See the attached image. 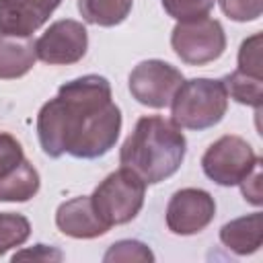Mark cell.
<instances>
[{"instance_id": "1", "label": "cell", "mask_w": 263, "mask_h": 263, "mask_svg": "<svg viewBox=\"0 0 263 263\" xmlns=\"http://www.w3.org/2000/svg\"><path fill=\"white\" fill-rule=\"evenodd\" d=\"M121 132V111L111 101L105 76L86 74L58 88L37 113V138L51 158L70 154L92 160L105 156Z\"/></svg>"}, {"instance_id": "2", "label": "cell", "mask_w": 263, "mask_h": 263, "mask_svg": "<svg viewBox=\"0 0 263 263\" xmlns=\"http://www.w3.org/2000/svg\"><path fill=\"white\" fill-rule=\"evenodd\" d=\"M187 140L173 119L144 115L119 150L121 166L134 171L146 185L173 177L183 164Z\"/></svg>"}, {"instance_id": "3", "label": "cell", "mask_w": 263, "mask_h": 263, "mask_svg": "<svg viewBox=\"0 0 263 263\" xmlns=\"http://www.w3.org/2000/svg\"><path fill=\"white\" fill-rule=\"evenodd\" d=\"M228 111V92L222 80L191 78L183 80L171 101V115L179 127L208 129L222 121Z\"/></svg>"}, {"instance_id": "4", "label": "cell", "mask_w": 263, "mask_h": 263, "mask_svg": "<svg viewBox=\"0 0 263 263\" xmlns=\"http://www.w3.org/2000/svg\"><path fill=\"white\" fill-rule=\"evenodd\" d=\"M146 197V183L129 168L121 166L107 175L92 191L90 201L97 216L111 228L132 222Z\"/></svg>"}, {"instance_id": "5", "label": "cell", "mask_w": 263, "mask_h": 263, "mask_svg": "<svg viewBox=\"0 0 263 263\" xmlns=\"http://www.w3.org/2000/svg\"><path fill=\"white\" fill-rule=\"evenodd\" d=\"M171 45L181 62L189 66H203L224 53L226 33L220 21L201 16L195 21L177 23L171 33Z\"/></svg>"}, {"instance_id": "6", "label": "cell", "mask_w": 263, "mask_h": 263, "mask_svg": "<svg viewBox=\"0 0 263 263\" xmlns=\"http://www.w3.org/2000/svg\"><path fill=\"white\" fill-rule=\"evenodd\" d=\"M253 146L240 136L218 138L201 156V168L210 181L222 187L238 185L259 162Z\"/></svg>"}, {"instance_id": "7", "label": "cell", "mask_w": 263, "mask_h": 263, "mask_svg": "<svg viewBox=\"0 0 263 263\" xmlns=\"http://www.w3.org/2000/svg\"><path fill=\"white\" fill-rule=\"evenodd\" d=\"M183 80L181 70L173 64L162 60H144L129 74V92L140 105L162 109L171 105Z\"/></svg>"}, {"instance_id": "8", "label": "cell", "mask_w": 263, "mask_h": 263, "mask_svg": "<svg viewBox=\"0 0 263 263\" xmlns=\"http://www.w3.org/2000/svg\"><path fill=\"white\" fill-rule=\"evenodd\" d=\"M88 49L86 27L74 18L51 23L35 41V53L41 62L51 66H70L84 58Z\"/></svg>"}, {"instance_id": "9", "label": "cell", "mask_w": 263, "mask_h": 263, "mask_svg": "<svg viewBox=\"0 0 263 263\" xmlns=\"http://www.w3.org/2000/svg\"><path fill=\"white\" fill-rule=\"evenodd\" d=\"M216 216L214 197L199 187H185L173 193L166 205V226L173 234L191 236L210 226Z\"/></svg>"}, {"instance_id": "10", "label": "cell", "mask_w": 263, "mask_h": 263, "mask_svg": "<svg viewBox=\"0 0 263 263\" xmlns=\"http://www.w3.org/2000/svg\"><path fill=\"white\" fill-rule=\"evenodd\" d=\"M62 0H0V33L12 37H31Z\"/></svg>"}, {"instance_id": "11", "label": "cell", "mask_w": 263, "mask_h": 263, "mask_svg": "<svg viewBox=\"0 0 263 263\" xmlns=\"http://www.w3.org/2000/svg\"><path fill=\"white\" fill-rule=\"evenodd\" d=\"M55 226L72 238H97L109 232V226L97 216L90 195L72 197L55 210Z\"/></svg>"}, {"instance_id": "12", "label": "cell", "mask_w": 263, "mask_h": 263, "mask_svg": "<svg viewBox=\"0 0 263 263\" xmlns=\"http://www.w3.org/2000/svg\"><path fill=\"white\" fill-rule=\"evenodd\" d=\"M220 240L236 255H253L263 242V216L253 212L249 216L234 218L220 228Z\"/></svg>"}, {"instance_id": "13", "label": "cell", "mask_w": 263, "mask_h": 263, "mask_svg": "<svg viewBox=\"0 0 263 263\" xmlns=\"http://www.w3.org/2000/svg\"><path fill=\"white\" fill-rule=\"evenodd\" d=\"M35 41L31 37H12L0 33V78L12 80L25 76L35 66Z\"/></svg>"}, {"instance_id": "14", "label": "cell", "mask_w": 263, "mask_h": 263, "mask_svg": "<svg viewBox=\"0 0 263 263\" xmlns=\"http://www.w3.org/2000/svg\"><path fill=\"white\" fill-rule=\"evenodd\" d=\"M39 187V173L25 158L12 173L0 179V201H29L37 195Z\"/></svg>"}, {"instance_id": "15", "label": "cell", "mask_w": 263, "mask_h": 263, "mask_svg": "<svg viewBox=\"0 0 263 263\" xmlns=\"http://www.w3.org/2000/svg\"><path fill=\"white\" fill-rule=\"evenodd\" d=\"M134 0H78L82 18L97 27H115L127 18Z\"/></svg>"}, {"instance_id": "16", "label": "cell", "mask_w": 263, "mask_h": 263, "mask_svg": "<svg viewBox=\"0 0 263 263\" xmlns=\"http://www.w3.org/2000/svg\"><path fill=\"white\" fill-rule=\"evenodd\" d=\"M222 82H224L230 99H234L240 105L255 107L257 111L261 109V105H263V78L234 70L228 76H224Z\"/></svg>"}, {"instance_id": "17", "label": "cell", "mask_w": 263, "mask_h": 263, "mask_svg": "<svg viewBox=\"0 0 263 263\" xmlns=\"http://www.w3.org/2000/svg\"><path fill=\"white\" fill-rule=\"evenodd\" d=\"M31 234V222L23 214L0 212V255L27 242Z\"/></svg>"}, {"instance_id": "18", "label": "cell", "mask_w": 263, "mask_h": 263, "mask_svg": "<svg viewBox=\"0 0 263 263\" xmlns=\"http://www.w3.org/2000/svg\"><path fill=\"white\" fill-rule=\"evenodd\" d=\"M160 2L164 12L179 23L208 16L216 4V0H160Z\"/></svg>"}, {"instance_id": "19", "label": "cell", "mask_w": 263, "mask_h": 263, "mask_svg": "<svg viewBox=\"0 0 263 263\" xmlns=\"http://www.w3.org/2000/svg\"><path fill=\"white\" fill-rule=\"evenodd\" d=\"M105 263H113V261H154V253L150 251L148 245L140 242V240H132V238H123L117 240L109 247V251L103 255Z\"/></svg>"}, {"instance_id": "20", "label": "cell", "mask_w": 263, "mask_h": 263, "mask_svg": "<svg viewBox=\"0 0 263 263\" xmlns=\"http://www.w3.org/2000/svg\"><path fill=\"white\" fill-rule=\"evenodd\" d=\"M240 72L245 74H251V76H261V33H255L251 35L249 39H245L240 43V49H238V68Z\"/></svg>"}, {"instance_id": "21", "label": "cell", "mask_w": 263, "mask_h": 263, "mask_svg": "<svg viewBox=\"0 0 263 263\" xmlns=\"http://www.w3.org/2000/svg\"><path fill=\"white\" fill-rule=\"evenodd\" d=\"M23 160H25V152L21 142L10 134L0 132V179L12 173Z\"/></svg>"}, {"instance_id": "22", "label": "cell", "mask_w": 263, "mask_h": 263, "mask_svg": "<svg viewBox=\"0 0 263 263\" xmlns=\"http://www.w3.org/2000/svg\"><path fill=\"white\" fill-rule=\"evenodd\" d=\"M218 2L222 12L236 23L257 21L263 12V0H218Z\"/></svg>"}, {"instance_id": "23", "label": "cell", "mask_w": 263, "mask_h": 263, "mask_svg": "<svg viewBox=\"0 0 263 263\" xmlns=\"http://www.w3.org/2000/svg\"><path fill=\"white\" fill-rule=\"evenodd\" d=\"M261 160L255 164V168L238 183L240 185V191L245 195V199L253 205H261L263 203V193H261Z\"/></svg>"}, {"instance_id": "24", "label": "cell", "mask_w": 263, "mask_h": 263, "mask_svg": "<svg viewBox=\"0 0 263 263\" xmlns=\"http://www.w3.org/2000/svg\"><path fill=\"white\" fill-rule=\"evenodd\" d=\"M21 259H33V261H62L64 255L47 245H35L33 249H25L12 255V261H21Z\"/></svg>"}]
</instances>
